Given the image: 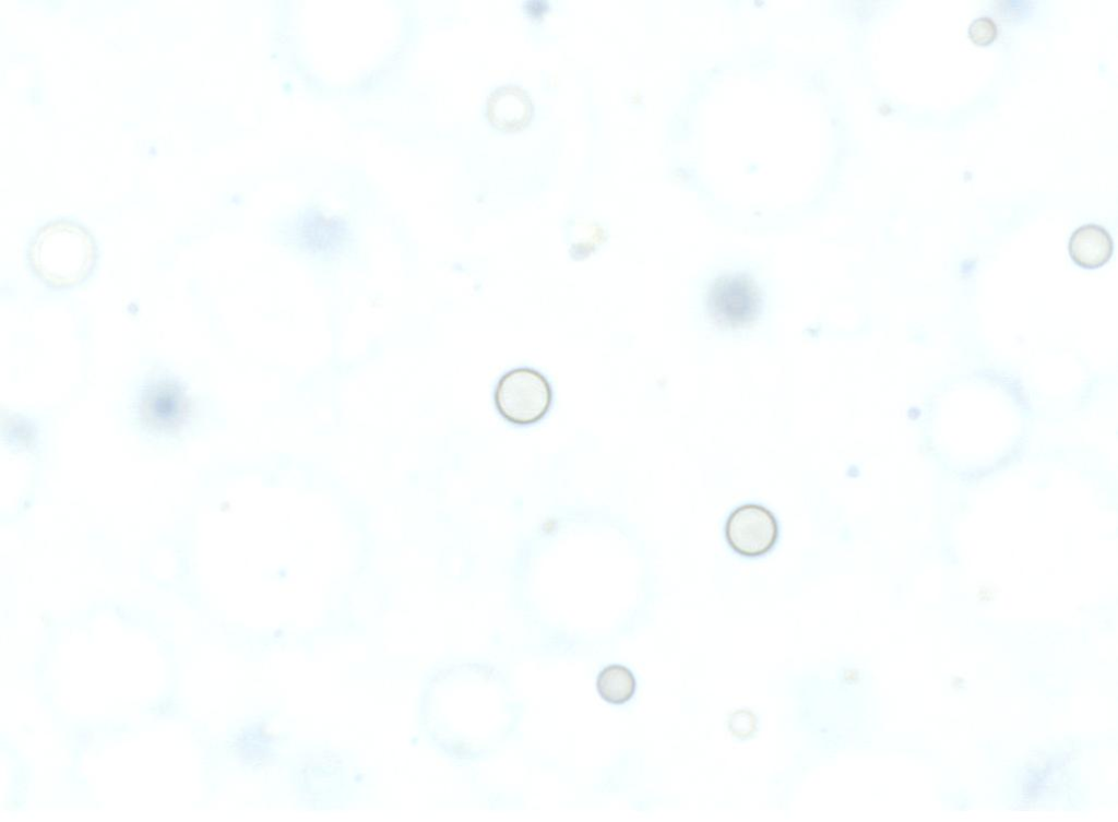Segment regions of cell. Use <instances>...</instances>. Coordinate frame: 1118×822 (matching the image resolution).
<instances>
[{
	"label": "cell",
	"mask_w": 1118,
	"mask_h": 822,
	"mask_svg": "<svg viewBox=\"0 0 1118 822\" xmlns=\"http://www.w3.org/2000/svg\"><path fill=\"white\" fill-rule=\"evenodd\" d=\"M26 258L31 271L45 286L69 289L93 273L98 248L83 224L60 217L36 229L28 240Z\"/></svg>",
	"instance_id": "6da1fadb"
},
{
	"label": "cell",
	"mask_w": 1118,
	"mask_h": 822,
	"mask_svg": "<svg viewBox=\"0 0 1118 822\" xmlns=\"http://www.w3.org/2000/svg\"><path fill=\"white\" fill-rule=\"evenodd\" d=\"M192 401L186 385L165 370L151 371L141 382L134 413L140 425L157 434L180 431L189 421Z\"/></svg>",
	"instance_id": "7a4b0ae2"
},
{
	"label": "cell",
	"mask_w": 1118,
	"mask_h": 822,
	"mask_svg": "<svg viewBox=\"0 0 1118 822\" xmlns=\"http://www.w3.org/2000/svg\"><path fill=\"white\" fill-rule=\"evenodd\" d=\"M552 400L550 381L532 367H516L504 372L493 390V404L499 415L520 427L543 420L551 408Z\"/></svg>",
	"instance_id": "3957f363"
},
{
	"label": "cell",
	"mask_w": 1118,
	"mask_h": 822,
	"mask_svg": "<svg viewBox=\"0 0 1118 822\" xmlns=\"http://www.w3.org/2000/svg\"><path fill=\"white\" fill-rule=\"evenodd\" d=\"M724 536L737 555L754 559L768 555L780 538V524L775 514L760 503H744L726 519Z\"/></svg>",
	"instance_id": "277c9868"
},
{
	"label": "cell",
	"mask_w": 1118,
	"mask_h": 822,
	"mask_svg": "<svg viewBox=\"0 0 1118 822\" xmlns=\"http://www.w3.org/2000/svg\"><path fill=\"white\" fill-rule=\"evenodd\" d=\"M706 305L717 324L740 327L756 319L761 307V295L757 284L748 275L724 274L712 283Z\"/></svg>",
	"instance_id": "5b68a950"
},
{
	"label": "cell",
	"mask_w": 1118,
	"mask_h": 822,
	"mask_svg": "<svg viewBox=\"0 0 1118 822\" xmlns=\"http://www.w3.org/2000/svg\"><path fill=\"white\" fill-rule=\"evenodd\" d=\"M534 115L533 102L525 90L514 84L495 88L485 105L489 124L501 132H518L525 129Z\"/></svg>",
	"instance_id": "8992f818"
},
{
	"label": "cell",
	"mask_w": 1118,
	"mask_h": 822,
	"mask_svg": "<svg viewBox=\"0 0 1118 822\" xmlns=\"http://www.w3.org/2000/svg\"><path fill=\"white\" fill-rule=\"evenodd\" d=\"M1072 261L1083 269H1097L1113 255L1114 242L1110 234L1101 225L1085 224L1077 228L1068 243Z\"/></svg>",
	"instance_id": "52a82bcc"
},
{
	"label": "cell",
	"mask_w": 1118,
	"mask_h": 822,
	"mask_svg": "<svg viewBox=\"0 0 1118 822\" xmlns=\"http://www.w3.org/2000/svg\"><path fill=\"white\" fill-rule=\"evenodd\" d=\"M635 688L634 675L623 665H608L599 671L596 678V690L599 696L614 705H620L631 700Z\"/></svg>",
	"instance_id": "ba28073f"
},
{
	"label": "cell",
	"mask_w": 1118,
	"mask_h": 822,
	"mask_svg": "<svg viewBox=\"0 0 1118 822\" xmlns=\"http://www.w3.org/2000/svg\"><path fill=\"white\" fill-rule=\"evenodd\" d=\"M304 219L305 227L299 229L310 233L309 236L302 237L309 239L304 247L317 252H331L340 247L345 229L335 218H328L314 212L312 216H306Z\"/></svg>",
	"instance_id": "9c48e42d"
},
{
	"label": "cell",
	"mask_w": 1118,
	"mask_h": 822,
	"mask_svg": "<svg viewBox=\"0 0 1118 822\" xmlns=\"http://www.w3.org/2000/svg\"><path fill=\"white\" fill-rule=\"evenodd\" d=\"M998 35L996 22L989 16L975 19L968 27V37L977 46L990 45Z\"/></svg>",
	"instance_id": "30bf717a"
},
{
	"label": "cell",
	"mask_w": 1118,
	"mask_h": 822,
	"mask_svg": "<svg viewBox=\"0 0 1118 822\" xmlns=\"http://www.w3.org/2000/svg\"><path fill=\"white\" fill-rule=\"evenodd\" d=\"M526 12L531 16L543 15L547 11V3L540 1H530L525 5Z\"/></svg>",
	"instance_id": "8fae6325"
}]
</instances>
